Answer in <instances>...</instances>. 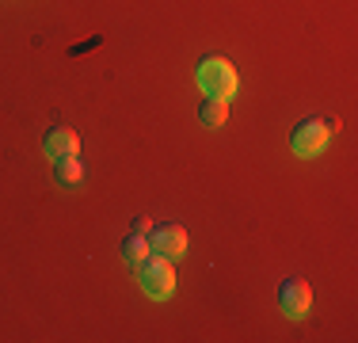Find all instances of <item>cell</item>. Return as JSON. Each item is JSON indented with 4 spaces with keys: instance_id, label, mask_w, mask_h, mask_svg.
I'll list each match as a JSON object with an SVG mask.
<instances>
[{
    "instance_id": "obj_1",
    "label": "cell",
    "mask_w": 358,
    "mask_h": 343,
    "mask_svg": "<svg viewBox=\"0 0 358 343\" xmlns=\"http://www.w3.org/2000/svg\"><path fill=\"white\" fill-rule=\"evenodd\" d=\"M336 134H339V118L309 115V118H301V122L289 130V149H294V157L313 160V157H320V153L328 149V141Z\"/></svg>"
},
{
    "instance_id": "obj_2",
    "label": "cell",
    "mask_w": 358,
    "mask_h": 343,
    "mask_svg": "<svg viewBox=\"0 0 358 343\" xmlns=\"http://www.w3.org/2000/svg\"><path fill=\"white\" fill-rule=\"evenodd\" d=\"M194 80H199V88L206 92V96H221L229 99L236 88H241V76H236V69L229 57L221 54H206L199 62V69H194Z\"/></svg>"
},
{
    "instance_id": "obj_3",
    "label": "cell",
    "mask_w": 358,
    "mask_h": 343,
    "mask_svg": "<svg viewBox=\"0 0 358 343\" xmlns=\"http://www.w3.org/2000/svg\"><path fill=\"white\" fill-rule=\"evenodd\" d=\"M134 271H138V286H141L149 298H157V302L172 298V290H176V267H172V260H164V255L149 252Z\"/></svg>"
},
{
    "instance_id": "obj_4",
    "label": "cell",
    "mask_w": 358,
    "mask_h": 343,
    "mask_svg": "<svg viewBox=\"0 0 358 343\" xmlns=\"http://www.w3.org/2000/svg\"><path fill=\"white\" fill-rule=\"evenodd\" d=\"M278 309H282L289 321H305L313 309V286L305 279H297V274L282 279L278 282Z\"/></svg>"
},
{
    "instance_id": "obj_5",
    "label": "cell",
    "mask_w": 358,
    "mask_h": 343,
    "mask_svg": "<svg viewBox=\"0 0 358 343\" xmlns=\"http://www.w3.org/2000/svg\"><path fill=\"white\" fill-rule=\"evenodd\" d=\"M149 248L157 255H164V260H179L187 252V229L176 225V221H160L149 233Z\"/></svg>"
},
{
    "instance_id": "obj_6",
    "label": "cell",
    "mask_w": 358,
    "mask_h": 343,
    "mask_svg": "<svg viewBox=\"0 0 358 343\" xmlns=\"http://www.w3.org/2000/svg\"><path fill=\"white\" fill-rule=\"evenodd\" d=\"M42 149H46V157H50V160L76 157V153H80V137H76L73 126L57 122V126H50V130L42 134Z\"/></svg>"
},
{
    "instance_id": "obj_7",
    "label": "cell",
    "mask_w": 358,
    "mask_h": 343,
    "mask_svg": "<svg viewBox=\"0 0 358 343\" xmlns=\"http://www.w3.org/2000/svg\"><path fill=\"white\" fill-rule=\"evenodd\" d=\"M199 122L206 126V130H221V126L229 122V99L206 96V99L199 103Z\"/></svg>"
},
{
    "instance_id": "obj_8",
    "label": "cell",
    "mask_w": 358,
    "mask_h": 343,
    "mask_svg": "<svg viewBox=\"0 0 358 343\" xmlns=\"http://www.w3.org/2000/svg\"><path fill=\"white\" fill-rule=\"evenodd\" d=\"M54 179L62 187H80L84 183V164H80V157H62V160H54Z\"/></svg>"
},
{
    "instance_id": "obj_9",
    "label": "cell",
    "mask_w": 358,
    "mask_h": 343,
    "mask_svg": "<svg viewBox=\"0 0 358 343\" xmlns=\"http://www.w3.org/2000/svg\"><path fill=\"white\" fill-rule=\"evenodd\" d=\"M118 252H122V260L130 263V267H138V263H141L145 255L152 252V248H149V237H141V233H130V237L122 240V244H118Z\"/></svg>"
},
{
    "instance_id": "obj_10",
    "label": "cell",
    "mask_w": 358,
    "mask_h": 343,
    "mask_svg": "<svg viewBox=\"0 0 358 343\" xmlns=\"http://www.w3.org/2000/svg\"><path fill=\"white\" fill-rule=\"evenodd\" d=\"M134 233L149 237V233H152V218H134Z\"/></svg>"
}]
</instances>
